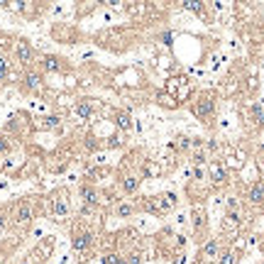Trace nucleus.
Returning a JSON list of instances; mask_svg holds the SVG:
<instances>
[{
  "mask_svg": "<svg viewBox=\"0 0 264 264\" xmlns=\"http://www.w3.org/2000/svg\"><path fill=\"white\" fill-rule=\"evenodd\" d=\"M42 213L54 223H66L71 218V193L69 188H54L52 193L42 196Z\"/></svg>",
  "mask_w": 264,
  "mask_h": 264,
  "instance_id": "obj_2",
  "label": "nucleus"
},
{
  "mask_svg": "<svg viewBox=\"0 0 264 264\" xmlns=\"http://www.w3.org/2000/svg\"><path fill=\"white\" fill-rule=\"evenodd\" d=\"M193 113H196L198 120H208L210 115L215 113V100H213V96H208V93H203L201 98L196 100V105H193Z\"/></svg>",
  "mask_w": 264,
  "mask_h": 264,
  "instance_id": "obj_9",
  "label": "nucleus"
},
{
  "mask_svg": "<svg viewBox=\"0 0 264 264\" xmlns=\"http://www.w3.org/2000/svg\"><path fill=\"white\" fill-rule=\"evenodd\" d=\"M135 206H132L130 201H118L115 203V218H132L135 215Z\"/></svg>",
  "mask_w": 264,
  "mask_h": 264,
  "instance_id": "obj_16",
  "label": "nucleus"
},
{
  "mask_svg": "<svg viewBox=\"0 0 264 264\" xmlns=\"http://www.w3.org/2000/svg\"><path fill=\"white\" fill-rule=\"evenodd\" d=\"M20 242H22V235H15V237H5V240H0V264L10 262L12 252L20 247Z\"/></svg>",
  "mask_w": 264,
  "mask_h": 264,
  "instance_id": "obj_11",
  "label": "nucleus"
},
{
  "mask_svg": "<svg viewBox=\"0 0 264 264\" xmlns=\"http://www.w3.org/2000/svg\"><path fill=\"white\" fill-rule=\"evenodd\" d=\"M152 203H154V208H157V213H159V215H164V213H169V210H174L176 206H179V196L171 193V191H166V193L154 196Z\"/></svg>",
  "mask_w": 264,
  "mask_h": 264,
  "instance_id": "obj_10",
  "label": "nucleus"
},
{
  "mask_svg": "<svg viewBox=\"0 0 264 264\" xmlns=\"http://www.w3.org/2000/svg\"><path fill=\"white\" fill-rule=\"evenodd\" d=\"M259 264H264V262H259Z\"/></svg>",
  "mask_w": 264,
  "mask_h": 264,
  "instance_id": "obj_29",
  "label": "nucleus"
},
{
  "mask_svg": "<svg viewBox=\"0 0 264 264\" xmlns=\"http://www.w3.org/2000/svg\"><path fill=\"white\" fill-rule=\"evenodd\" d=\"M54 247H56L54 235H44V237L37 240V245H34L32 250L25 254V259H27L30 264H47L49 262V257L54 254Z\"/></svg>",
  "mask_w": 264,
  "mask_h": 264,
  "instance_id": "obj_4",
  "label": "nucleus"
},
{
  "mask_svg": "<svg viewBox=\"0 0 264 264\" xmlns=\"http://www.w3.org/2000/svg\"><path fill=\"white\" fill-rule=\"evenodd\" d=\"M37 69H39L42 74H66L71 66H69V59H64V56L44 54V56H39Z\"/></svg>",
  "mask_w": 264,
  "mask_h": 264,
  "instance_id": "obj_7",
  "label": "nucleus"
},
{
  "mask_svg": "<svg viewBox=\"0 0 264 264\" xmlns=\"http://www.w3.org/2000/svg\"><path fill=\"white\" fill-rule=\"evenodd\" d=\"M237 262V254H235V250H225V252L218 254V264H235Z\"/></svg>",
  "mask_w": 264,
  "mask_h": 264,
  "instance_id": "obj_26",
  "label": "nucleus"
},
{
  "mask_svg": "<svg viewBox=\"0 0 264 264\" xmlns=\"http://www.w3.org/2000/svg\"><path fill=\"white\" fill-rule=\"evenodd\" d=\"M247 201L254 206H262L264 203V181H254L250 191H247Z\"/></svg>",
  "mask_w": 264,
  "mask_h": 264,
  "instance_id": "obj_14",
  "label": "nucleus"
},
{
  "mask_svg": "<svg viewBox=\"0 0 264 264\" xmlns=\"http://www.w3.org/2000/svg\"><path fill=\"white\" fill-rule=\"evenodd\" d=\"M39 213H42V196H20L10 201V230L15 235L27 232Z\"/></svg>",
  "mask_w": 264,
  "mask_h": 264,
  "instance_id": "obj_1",
  "label": "nucleus"
},
{
  "mask_svg": "<svg viewBox=\"0 0 264 264\" xmlns=\"http://www.w3.org/2000/svg\"><path fill=\"white\" fill-rule=\"evenodd\" d=\"M74 113L78 115V120H83V122H88L91 118H93V113H96V108H93V103L91 100H86V98H81V100H76L74 103Z\"/></svg>",
  "mask_w": 264,
  "mask_h": 264,
  "instance_id": "obj_12",
  "label": "nucleus"
},
{
  "mask_svg": "<svg viewBox=\"0 0 264 264\" xmlns=\"http://www.w3.org/2000/svg\"><path fill=\"white\" fill-rule=\"evenodd\" d=\"M12 59H15L22 69H32V66L37 64V49L32 47L30 39L20 37L17 42L12 44Z\"/></svg>",
  "mask_w": 264,
  "mask_h": 264,
  "instance_id": "obj_5",
  "label": "nucleus"
},
{
  "mask_svg": "<svg viewBox=\"0 0 264 264\" xmlns=\"http://www.w3.org/2000/svg\"><path fill=\"white\" fill-rule=\"evenodd\" d=\"M96 232L93 228H88L81 218H76V225L71 230V250L78 257V264H88V259L93 257V247H96Z\"/></svg>",
  "mask_w": 264,
  "mask_h": 264,
  "instance_id": "obj_3",
  "label": "nucleus"
},
{
  "mask_svg": "<svg viewBox=\"0 0 264 264\" xmlns=\"http://www.w3.org/2000/svg\"><path fill=\"white\" fill-rule=\"evenodd\" d=\"M10 230V203H0V232Z\"/></svg>",
  "mask_w": 264,
  "mask_h": 264,
  "instance_id": "obj_19",
  "label": "nucleus"
},
{
  "mask_svg": "<svg viewBox=\"0 0 264 264\" xmlns=\"http://www.w3.org/2000/svg\"><path fill=\"white\" fill-rule=\"evenodd\" d=\"M59 125H61V115H42V118H37V122H34L37 130H54Z\"/></svg>",
  "mask_w": 264,
  "mask_h": 264,
  "instance_id": "obj_15",
  "label": "nucleus"
},
{
  "mask_svg": "<svg viewBox=\"0 0 264 264\" xmlns=\"http://www.w3.org/2000/svg\"><path fill=\"white\" fill-rule=\"evenodd\" d=\"M206 225V213L203 210H193V232H201Z\"/></svg>",
  "mask_w": 264,
  "mask_h": 264,
  "instance_id": "obj_25",
  "label": "nucleus"
},
{
  "mask_svg": "<svg viewBox=\"0 0 264 264\" xmlns=\"http://www.w3.org/2000/svg\"><path fill=\"white\" fill-rule=\"evenodd\" d=\"M157 103H159V105H164V108H176V105H179L176 98L174 96H169V93H159V96H157Z\"/></svg>",
  "mask_w": 264,
  "mask_h": 264,
  "instance_id": "obj_27",
  "label": "nucleus"
},
{
  "mask_svg": "<svg viewBox=\"0 0 264 264\" xmlns=\"http://www.w3.org/2000/svg\"><path fill=\"white\" fill-rule=\"evenodd\" d=\"M20 91L22 93H27V96H37V93H42L44 91V74L32 66V69H25L20 76Z\"/></svg>",
  "mask_w": 264,
  "mask_h": 264,
  "instance_id": "obj_6",
  "label": "nucleus"
},
{
  "mask_svg": "<svg viewBox=\"0 0 264 264\" xmlns=\"http://www.w3.org/2000/svg\"><path fill=\"white\" fill-rule=\"evenodd\" d=\"M208 171H210V179H213L215 184H223V181L228 179V171H225V166L220 164V162H213V164L208 166Z\"/></svg>",
  "mask_w": 264,
  "mask_h": 264,
  "instance_id": "obj_17",
  "label": "nucleus"
},
{
  "mask_svg": "<svg viewBox=\"0 0 264 264\" xmlns=\"http://www.w3.org/2000/svg\"><path fill=\"white\" fill-rule=\"evenodd\" d=\"M218 254H220L218 240H208L203 245V250H201V257H206V259H218Z\"/></svg>",
  "mask_w": 264,
  "mask_h": 264,
  "instance_id": "obj_18",
  "label": "nucleus"
},
{
  "mask_svg": "<svg viewBox=\"0 0 264 264\" xmlns=\"http://www.w3.org/2000/svg\"><path fill=\"white\" fill-rule=\"evenodd\" d=\"M118 259H120L118 250H108V252L100 254V264H118Z\"/></svg>",
  "mask_w": 264,
  "mask_h": 264,
  "instance_id": "obj_24",
  "label": "nucleus"
},
{
  "mask_svg": "<svg viewBox=\"0 0 264 264\" xmlns=\"http://www.w3.org/2000/svg\"><path fill=\"white\" fill-rule=\"evenodd\" d=\"M237 225H240L237 210H228V213H225V220H223V228H225V230H235Z\"/></svg>",
  "mask_w": 264,
  "mask_h": 264,
  "instance_id": "obj_21",
  "label": "nucleus"
},
{
  "mask_svg": "<svg viewBox=\"0 0 264 264\" xmlns=\"http://www.w3.org/2000/svg\"><path fill=\"white\" fill-rule=\"evenodd\" d=\"M137 188H140V176L135 174H125L120 179V191L125 196H132V193H137Z\"/></svg>",
  "mask_w": 264,
  "mask_h": 264,
  "instance_id": "obj_13",
  "label": "nucleus"
},
{
  "mask_svg": "<svg viewBox=\"0 0 264 264\" xmlns=\"http://www.w3.org/2000/svg\"><path fill=\"white\" fill-rule=\"evenodd\" d=\"M184 8H186V10H191V12H201V10H203V5H201V3H184Z\"/></svg>",
  "mask_w": 264,
  "mask_h": 264,
  "instance_id": "obj_28",
  "label": "nucleus"
},
{
  "mask_svg": "<svg viewBox=\"0 0 264 264\" xmlns=\"http://www.w3.org/2000/svg\"><path fill=\"white\" fill-rule=\"evenodd\" d=\"M78 198H81V206H93V208H98L100 206V188L96 186V184L83 181V184L78 186Z\"/></svg>",
  "mask_w": 264,
  "mask_h": 264,
  "instance_id": "obj_8",
  "label": "nucleus"
},
{
  "mask_svg": "<svg viewBox=\"0 0 264 264\" xmlns=\"http://www.w3.org/2000/svg\"><path fill=\"white\" fill-rule=\"evenodd\" d=\"M12 149H15V144H12L10 137H8V135H0V157H8Z\"/></svg>",
  "mask_w": 264,
  "mask_h": 264,
  "instance_id": "obj_23",
  "label": "nucleus"
},
{
  "mask_svg": "<svg viewBox=\"0 0 264 264\" xmlns=\"http://www.w3.org/2000/svg\"><path fill=\"white\" fill-rule=\"evenodd\" d=\"M10 78V59L5 52H0V83H8Z\"/></svg>",
  "mask_w": 264,
  "mask_h": 264,
  "instance_id": "obj_20",
  "label": "nucleus"
},
{
  "mask_svg": "<svg viewBox=\"0 0 264 264\" xmlns=\"http://www.w3.org/2000/svg\"><path fill=\"white\" fill-rule=\"evenodd\" d=\"M115 125H118L120 130H130V127H132L130 113H115Z\"/></svg>",
  "mask_w": 264,
  "mask_h": 264,
  "instance_id": "obj_22",
  "label": "nucleus"
}]
</instances>
